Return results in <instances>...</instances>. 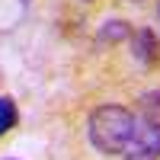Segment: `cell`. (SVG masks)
Wrapping results in <instances>:
<instances>
[{"label": "cell", "mask_w": 160, "mask_h": 160, "mask_svg": "<svg viewBox=\"0 0 160 160\" xmlns=\"http://www.w3.org/2000/svg\"><path fill=\"white\" fill-rule=\"evenodd\" d=\"M7 160H10V157H7Z\"/></svg>", "instance_id": "obj_10"}, {"label": "cell", "mask_w": 160, "mask_h": 160, "mask_svg": "<svg viewBox=\"0 0 160 160\" xmlns=\"http://www.w3.org/2000/svg\"><path fill=\"white\" fill-rule=\"evenodd\" d=\"M128 3H141V0H128Z\"/></svg>", "instance_id": "obj_7"}, {"label": "cell", "mask_w": 160, "mask_h": 160, "mask_svg": "<svg viewBox=\"0 0 160 160\" xmlns=\"http://www.w3.org/2000/svg\"><path fill=\"white\" fill-rule=\"evenodd\" d=\"M125 160H160V118L138 115L135 135H131Z\"/></svg>", "instance_id": "obj_2"}, {"label": "cell", "mask_w": 160, "mask_h": 160, "mask_svg": "<svg viewBox=\"0 0 160 160\" xmlns=\"http://www.w3.org/2000/svg\"><path fill=\"white\" fill-rule=\"evenodd\" d=\"M83 3H93V0H83Z\"/></svg>", "instance_id": "obj_9"}, {"label": "cell", "mask_w": 160, "mask_h": 160, "mask_svg": "<svg viewBox=\"0 0 160 160\" xmlns=\"http://www.w3.org/2000/svg\"><path fill=\"white\" fill-rule=\"evenodd\" d=\"M131 55H135V61H141V64H148V68H154V64L160 61V38H157V32L154 29H135L131 32Z\"/></svg>", "instance_id": "obj_3"}, {"label": "cell", "mask_w": 160, "mask_h": 160, "mask_svg": "<svg viewBox=\"0 0 160 160\" xmlns=\"http://www.w3.org/2000/svg\"><path fill=\"white\" fill-rule=\"evenodd\" d=\"M141 115H148V118H160V90H148V93H141Z\"/></svg>", "instance_id": "obj_6"}, {"label": "cell", "mask_w": 160, "mask_h": 160, "mask_svg": "<svg viewBox=\"0 0 160 160\" xmlns=\"http://www.w3.org/2000/svg\"><path fill=\"white\" fill-rule=\"evenodd\" d=\"M157 16H160V3H157Z\"/></svg>", "instance_id": "obj_8"}, {"label": "cell", "mask_w": 160, "mask_h": 160, "mask_svg": "<svg viewBox=\"0 0 160 160\" xmlns=\"http://www.w3.org/2000/svg\"><path fill=\"white\" fill-rule=\"evenodd\" d=\"M135 125H138V115L125 109V106H115V102H106L96 106L87 118V135L90 144L106 157H118L125 154L131 135H135Z\"/></svg>", "instance_id": "obj_1"}, {"label": "cell", "mask_w": 160, "mask_h": 160, "mask_svg": "<svg viewBox=\"0 0 160 160\" xmlns=\"http://www.w3.org/2000/svg\"><path fill=\"white\" fill-rule=\"evenodd\" d=\"M131 32H135V26L128 19H106L96 32V45H118L125 38H131Z\"/></svg>", "instance_id": "obj_4"}, {"label": "cell", "mask_w": 160, "mask_h": 160, "mask_svg": "<svg viewBox=\"0 0 160 160\" xmlns=\"http://www.w3.org/2000/svg\"><path fill=\"white\" fill-rule=\"evenodd\" d=\"M16 122H19V112H16L13 96H0V138L16 128Z\"/></svg>", "instance_id": "obj_5"}]
</instances>
